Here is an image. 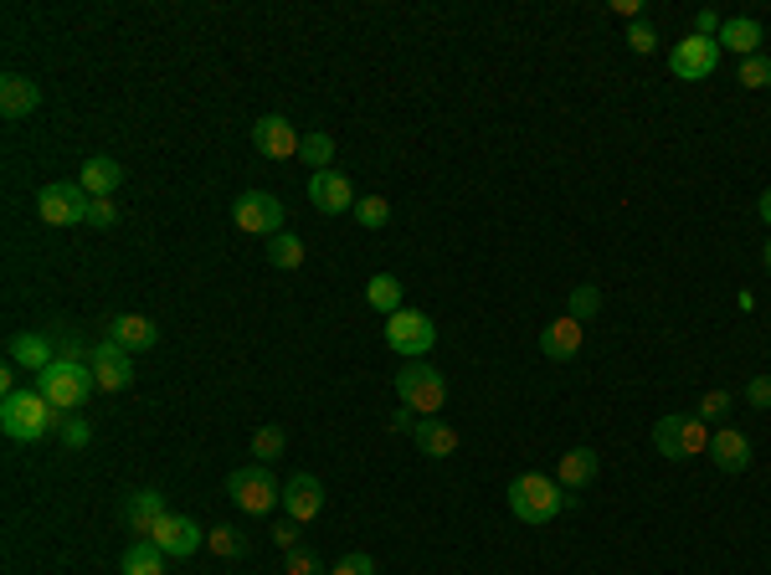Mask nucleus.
Wrapping results in <instances>:
<instances>
[{"label": "nucleus", "mask_w": 771, "mask_h": 575, "mask_svg": "<svg viewBox=\"0 0 771 575\" xmlns=\"http://www.w3.org/2000/svg\"><path fill=\"white\" fill-rule=\"evenodd\" d=\"M67 416L52 406V401L31 385V391H11V396H0V432L11 437V443H42L52 427H62Z\"/></svg>", "instance_id": "obj_1"}, {"label": "nucleus", "mask_w": 771, "mask_h": 575, "mask_svg": "<svg viewBox=\"0 0 771 575\" xmlns=\"http://www.w3.org/2000/svg\"><path fill=\"white\" fill-rule=\"evenodd\" d=\"M571 493H566L556 478H546V472H519L515 483H509V514L519 519V524H550V519L561 514V509H571Z\"/></svg>", "instance_id": "obj_2"}, {"label": "nucleus", "mask_w": 771, "mask_h": 575, "mask_svg": "<svg viewBox=\"0 0 771 575\" xmlns=\"http://www.w3.org/2000/svg\"><path fill=\"white\" fill-rule=\"evenodd\" d=\"M36 391H42V396L52 401L62 416H77L83 406H88L93 391H98V381H93V365H77V360H52V365L36 375Z\"/></svg>", "instance_id": "obj_3"}, {"label": "nucleus", "mask_w": 771, "mask_h": 575, "mask_svg": "<svg viewBox=\"0 0 771 575\" xmlns=\"http://www.w3.org/2000/svg\"><path fill=\"white\" fill-rule=\"evenodd\" d=\"M397 391H401V406L416 416H437L447 401V381L443 370L427 365V360H406V365L397 370Z\"/></svg>", "instance_id": "obj_4"}, {"label": "nucleus", "mask_w": 771, "mask_h": 575, "mask_svg": "<svg viewBox=\"0 0 771 575\" xmlns=\"http://www.w3.org/2000/svg\"><path fill=\"white\" fill-rule=\"evenodd\" d=\"M653 447H658L668 462L699 458V452H710V427H705L695 412H689V416H684V412L658 416V422H653Z\"/></svg>", "instance_id": "obj_5"}, {"label": "nucleus", "mask_w": 771, "mask_h": 575, "mask_svg": "<svg viewBox=\"0 0 771 575\" xmlns=\"http://www.w3.org/2000/svg\"><path fill=\"white\" fill-rule=\"evenodd\" d=\"M226 499L237 503L242 514H273L283 503V488L273 483V472L263 462H253V468H237L226 478Z\"/></svg>", "instance_id": "obj_6"}, {"label": "nucleus", "mask_w": 771, "mask_h": 575, "mask_svg": "<svg viewBox=\"0 0 771 575\" xmlns=\"http://www.w3.org/2000/svg\"><path fill=\"white\" fill-rule=\"evenodd\" d=\"M232 222H237V232L247 236H273L283 232V222H288V206H283L278 195H267V191H242L237 195V206H232Z\"/></svg>", "instance_id": "obj_7"}, {"label": "nucleus", "mask_w": 771, "mask_h": 575, "mask_svg": "<svg viewBox=\"0 0 771 575\" xmlns=\"http://www.w3.org/2000/svg\"><path fill=\"white\" fill-rule=\"evenodd\" d=\"M385 344H391L401 360H422V354L437 344V324H432L422 309H401L385 319Z\"/></svg>", "instance_id": "obj_8"}, {"label": "nucleus", "mask_w": 771, "mask_h": 575, "mask_svg": "<svg viewBox=\"0 0 771 575\" xmlns=\"http://www.w3.org/2000/svg\"><path fill=\"white\" fill-rule=\"evenodd\" d=\"M88 201L93 195L73 180H57V185H42L36 191V216L46 226H73V222H88Z\"/></svg>", "instance_id": "obj_9"}, {"label": "nucleus", "mask_w": 771, "mask_h": 575, "mask_svg": "<svg viewBox=\"0 0 771 575\" xmlns=\"http://www.w3.org/2000/svg\"><path fill=\"white\" fill-rule=\"evenodd\" d=\"M715 67H720V42H710V36H684L674 52H668V73L679 77V83H699V77H710Z\"/></svg>", "instance_id": "obj_10"}, {"label": "nucleus", "mask_w": 771, "mask_h": 575, "mask_svg": "<svg viewBox=\"0 0 771 575\" xmlns=\"http://www.w3.org/2000/svg\"><path fill=\"white\" fill-rule=\"evenodd\" d=\"M88 365H93V381H98V391H129V385H134V354L119 350L114 340L93 344Z\"/></svg>", "instance_id": "obj_11"}, {"label": "nucleus", "mask_w": 771, "mask_h": 575, "mask_svg": "<svg viewBox=\"0 0 771 575\" xmlns=\"http://www.w3.org/2000/svg\"><path fill=\"white\" fill-rule=\"evenodd\" d=\"M298 139H304V134H298L283 114H267V118H257V124H253V149L263 155V160H294Z\"/></svg>", "instance_id": "obj_12"}, {"label": "nucleus", "mask_w": 771, "mask_h": 575, "mask_svg": "<svg viewBox=\"0 0 771 575\" xmlns=\"http://www.w3.org/2000/svg\"><path fill=\"white\" fill-rule=\"evenodd\" d=\"M319 509H325V483H319L314 472H294V478L283 483V514L298 519V524H309V519H319Z\"/></svg>", "instance_id": "obj_13"}, {"label": "nucleus", "mask_w": 771, "mask_h": 575, "mask_svg": "<svg viewBox=\"0 0 771 575\" xmlns=\"http://www.w3.org/2000/svg\"><path fill=\"white\" fill-rule=\"evenodd\" d=\"M149 540H155L170 561H186V555H196V550L207 545V534L196 530V519H186V514H165L160 530L149 534Z\"/></svg>", "instance_id": "obj_14"}, {"label": "nucleus", "mask_w": 771, "mask_h": 575, "mask_svg": "<svg viewBox=\"0 0 771 575\" xmlns=\"http://www.w3.org/2000/svg\"><path fill=\"white\" fill-rule=\"evenodd\" d=\"M309 201L325 216H340V211H356V185L340 170H319V175H309Z\"/></svg>", "instance_id": "obj_15"}, {"label": "nucleus", "mask_w": 771, "mask_h": 575, "mask_svg": "<svg viewBox=\"0 0 771 575\" xmlns=\"http://www.w3.org/2000/svg\"><path fill=\"white\" fill-rule=\"evenodd\" d=\"M165 514H170V509H165L160 488H139V493H129V503H124V524H129L139 540H149V534L160 530Z\"/></svg>", "instance_id": "obj_16"}, {"label": "nucleus", "mask_w": 771, "mask_h": 575, "mask_svg": "<svg viewBox=\"0 0 771 575\" xmlns=\"http://www.w3.org/2000/svg\"><path fill=\"white\" fill-rule=\"evenodd\" d=\"M581 340H587V324H577V319H556V324L540 329V354L556 360V365H566V360H577L581 354Z\"/></svg>", "instance_id": "obj_17"}, {"label": "nucleus", "mask_w": 771, "mask_h": 575, "mask_svg": "<svg viewBox=\"0 0 771 575\" xmlns=\"http://www.w3.org/2000/svg\"><path fill=\"white\" fill-rule=\"evenodd\" d=\"M108 340L119 344V350L139 354V350H155L160 329H155V319H145V313H114V324H108Z\"/></svg>", "instance_id": "obj_18"}, {"label": "nucleus", "mask_w": 771, "mask_h": 575, "mask_svg": "<svg viewBox=\"0 0 771 575\" xmlns=\"http://www.w3.org/2000/svg\"><path fill=\"white\" fill-rule=\"evenodd\" d=\"M36 104H42V88L27 73L0 77V118H27V114H36Z\"/></svg>", "instance_id": "obj_19"}, {"label": "nucleus", "mask_w": 771, "mask_h": 575, "mask_svg": "<svg viewBox=\"0 0 771 575\" xmlns=\"http://www.w3.org/2000/svg\"><path fill=\"white\" fill-rule=\"evenodd\" d=\"M710 458H715V468H720V472H746V468H751V437L736 432V427L710 432Z\"/></svg>", "instance_id": "obj_20"}, {"label": "nucleus", "mask_w": 771, "mask_h": 575, "mask_svg": "<svg viewBox=\"0 0 771 575\" xmlns=\"http://www.w3.org/2000/svg\"><path fill=\"white\" fill-rule=\"evenodd\" d=\"M6 354H11L15 370H36V375H42V370L57 360V350H52V334H11Z\"/></svg>", "instance_id": "obj_21"}, {"label": "nucleus", "mask_w": 771, "mask_h": 575, "mask_svg": "<svg viewBox=\"0 0 771 575\" xmlns=\"http://www.w3.org/2000/svg\"><path fill=\"white\" fill-rule=\"evenodd\" d=\"M761 36H767V31H761V21H751V15H730L715 42H720V52H736V57L746 62V57H757Z\"/></svg>", "instance_id": "obj_22"}, {"label": "nucleus", "mask_w": 771, "mask_h": 575, "mask_svg": "<svg viewBox=\"0 0 771 575\" xmlns=\"http://www.w3.org/2000/svg\"><path fill=\"white\" fill-rule=\"evenodd\" d=\"M412 437H416V447H422V458H453V452H458V432L447 427L443 416H422L412 427Z\"/></svg>", "instance_id": "obj_23"}, {"label": "nucleus", "mask_w": 771, "mask_h": 575, "mask_svg": "<svg viewBox=\"0 0 771 575\" xmlns=\"http://www.w3.org/2000/svg\"><path fill=\"white\" fill-rule=\"evenodd\" d=\"M124 180V164L114 160V155H93V160H83V170H77V185L88 195H114Z\"/></svg>", "instance_id": "obj_24"}, {"label": "nucleus", "mask_w": 771, "mask_h": 575, "mask_svg": "<svg viewBox=\"0 0 771 575\" xmlns=\"http://www.w3.org/2000/svg\"><path fill=\"white\" fill-rule=\"evenodd\" d=\"M556 483H561V488H587V483H596V452H592V447H571V452H561Z\"/></svg>", "instance_id": "obj_25"}, {"label": "nucleus", "mask_w": 771, "mask_h": 575, "mask_svg": "<svg viewBox=\"0 0 771 575\" xmlns=\"http://www.w3.org/2000/svg\"><path fill=\"white\" fill-rule=\"evenodd\" d=\"M165 561H170V555H165L155 540H134V545L124 550L119 571H124V575H165Z\"/></svg>", "instance_id": "obj_26"}, {"label": "nucleus", "mask_w": 771, "mask_h": 575, "mask_svg": "<svg viewBox=\"0 0 771 575\" xmlns=\"http://www.w3.org/2000/svg\"><path fill=\"white\" fill-rule=\"evenodd\" d=\"M366 304H371L376 313H385V319L401 313V278L397 273H376V278L366 283Z\"/></svg>", "instance_id": "obj_27"}, {"label": "nucleus", "mask_w": 771, "mask_h": 575, "mask_svg": "<svg viewBox=\"0 0 771 575\" xmlns=\"http://www.w3.org/2000/svg\"><path fill=\"white\" fill-rule=\"evenodd\" d=\"M596 309H602V288H596V283H581V288H571V298H566V319L592 324Z\"/></svg>", "instance_id": "obj_28"}, {"label": "nucleus", "mask_w": 771, "mask_h": 575, "mask_svg": "<svg viewBox=\"0 0 771 575\" xmlns=\"http://www.w3.org/2000/svg\"><path fill=\"white\" fill-rule=\"evenodd\" d=\"M298 160L309 164L314 175H319V170H329V160H335V139H329V134H304V139H298Z\"/></svg>", "instance_id": "obj_29"}, {"label": "nucleus", "mask_w": 771, "mask_h": 575, "mask_svg": "<svg viewBox=\"0 0 771 575\" xmlns=\"http://www.w3.org/2000/svg\"><path fill=\"white\" fill-rule=\"evenodd\" d=\"M267 263L283 267V273H294V267H304V242H298L294 232H278L273 242H267Z\"/></svg>", "instance_id": "obj_30"}, {"label": "nucleus", "mask_w": 771, "mask_h": 575, "mask_svg": "<svg viewBox=\"0 0 771 575\" xmlns=\"http://www.w3.org/2000/svg\"><path fill=\"white\" fill-rule=\"evenodd\" d=\"M356 222L366 226V232H381V226L391 222V201H385V195H360V201H356Z\"/></svg>", "instance_id": "obj_31"}, {"label": "nucleus", "mask_w": 771, "mask_h": 575, "mask_svg": "<svg viewBox=\"0 0 771 575\" xmlns=\"http://www.w3.org/2000/svg\"><path fill=\"white\" fill-rule=\"evenodd\" d=\"M207 550H211V555H222V561H232V555L247 550V540H242L232 524H216V530H207Z\"/></svg>", "instance_id": "obj_32"}, {"label": "nucleus", "mask_w": 771, "mask_h": 575, "mask_svg": "<svg viewBox=\"0 0 771 575\" xmlns=\"http://www.w3.org/2000/svg\"><path fill=\"white\" fill-rule=\"evenodd\" d=\"M741 88H771V57L767 52H757V57L741 62V77H736Z\"/></svg>", "instance_id": "obj_33"}, {"label": "nucleus", "mask_w": 771, "mask_h": 575, "mask_svg": "<svg viewBox=\"0 0 771 575\" xmlns=\"http://www.w3.org/2000/svg\"><path fill=\"white\" fill-rule=\"evenodd\" d=\"M253 458H257V462L283 458V427H257V432H253Z\"/></svg>", "instance_id": "obj_34"}, {"label": "nucleus", "mask_w": 771, "mask_h": 575, "mask_svg": "<svg viewBox=\"0 0 771 575\" xmlns=\"http://www.w3.org/2000/svg\"><path fill=\"white\" fill-rule=\"evenodd\" d=\"M88 226H98V232H114V226H119V206H114V195H93V201H88Z\"/></svg>", "instance_id": "obj_35"}, {"label": "nucleus", "mask_w": 771, "mask_h": 575, "mask_svg": "<svg viewBox=\"0 0 771 575\" xmlns=\"http://www.w3.org/2000/svg\"><path fill=\"white\" fill-rule=\"evenodd\" d=\"M62 443H67V452H83V447L93 443V427L83 416H67V422H62Z\"/></svg>", "instance_id": "obj_36"}, {"label": "nucleus", "mask_w": 771, "mask_h": 575, "mask_svg": "<svg viewBox=\"0 0 771 575\" xmlns=\"http://www.w3.org/2000/svg\"><path fill=\"white\" fill-rule=\"evenodd\" d=\"M730 412V391H705V401H699V422H705V427H710V422H720V416Z\"/></svg>", "instance_id": "obj_37"}, {"label": "nucleus", "mask_w": 771, "mask_h": 575, "mask_svg": "<svg viewBox=\"0 0 771 575\" xmlns=\"http://www.w3.org/2000/svg\"><path fill=\"white\" fill-rule=\"evenodd\" d=\"M52 350H57V360H77V365H88V350H83V340H77V334H67V329H57V334H52Z\"/></svg>", "instance_id": "obj_38"}, {"label": "nucleus", "mask_w": 771, "mask_h": 575, "mask_svg": "<svg viewBox=\"0 0 771 575\" xmlns=\"http://www.w3.org/2000/svg\"><path fill=\"white\" fill-rule=\"evenodd\" d=\"M627 46H633L638 57H648V52H658V31H653L648 21H633V31H627Z\"/></svg>", "instance_id": "obj_39"}, {"label": "nucleus", "mask_w": 771, "mask_h": 575, "mask_svg": "<svg viewBox=\"0 0 771 575\" xmlns=\"http://www.w3.org/2000/svg\"><path fill=\"white\" fill-rule=\"evenodd\" d=\"M329 575H376V561L371 555H360V550H350L345 561H335V571Z\"/></svg>", "instance_id": "obj_40"}, {"label": "nucleus", "mask_w": 771, "mask_h": 575, "mask_svg": "<svg viewBox=\"0 0 771 575\" xmlns=\"http://www.w3.org/2000/svg\"><path fill=\"white\" fill-rule=\"evenodd\" d=\"M746 401H751L757 412H771V375H751V381H746Z\"/></svg>", "instance_id": "obj_41"}, {"label": "nucleus", "mask_w": 771, "mask_h": 575, "mask_svg": "<svg viewBox=\"0 0 771 575\" xmlns=\"http://www.w3.org/2000/svg\"><path fill=\"white\" fill-rule=\"evenodd\" d=\"M283 575H319V561H314L309 550H288V561H283Z\"/></svg>", "instance_id": "obj_42"}, {"label": "nucleus", "mask_w": 771, "mask_h": 575, "mask_svg": "<svg viewBox=\"0 0 771 575\" xmlns=\"http://www.w3.org/2000/svg\"><path fill=\"white\" fill-rule=\"evenodd\" d=\"M273 545H278L283 555H288V550H298V519H288V514L278 519V530H273Z\"/></svg>", "instance_id": "obj_43"}, {"label": "nucleus", "mask_w": 771, "mask_h": 575, "mask_svg": "<svg viewBox=\"0 0 771 575\" xmlns=\"http://www.w3.org/2000/svg\"><path fill=\"white\" fill-rule=\"evenodd\" d=\"M720 26H726V21H720V11H699L695 15V36H710V42H715V36H720Z\"/></svg>", "instance_id": "obj_44"}, {"label": "nucleus", "mask_w": 771, "mask_h": 575, "mask_svg": "<svg viewBox=\"0 0 771 575\" xmlns=\"http://www.w3.org/2000/svg\"><path fill=\"white\" fill-rule=\"evenodd\" d=\"M757 211H761V222L771 226V191H761V201H757Z\"/></svg>", "instance_id": "obj_45"}, {"label": "nucleus", "mask_w": 771, "mask_h": 575, "mask_svg": "<svg viewBox=\"0 0 771 575\" xmlns=\"http://www.w3.org/2000/svg\"><path fill=\"white\" fill-rule=\"evenodd\" d=\"M761 263H767V273H771V242H767V247H761Z\"/></svg>", "instance_id": "obj_46"}]
</instances>
